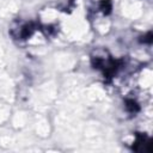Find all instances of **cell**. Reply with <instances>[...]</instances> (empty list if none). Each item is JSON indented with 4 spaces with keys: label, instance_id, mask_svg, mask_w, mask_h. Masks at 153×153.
I'll return each mask as SVG.
<instances>
[{
    "label": "cell",
    "instance_id": "1",
    "mask_svg": "<svg viewBox=\"0 0 153 153\" xmlns=\"http://www.w3.org/2000/svg\"><path fill=\"white\" fill-rule=\"evenodd\" d=\"M133 149L136 152H148L149 153V152H152V141L146 135L137 134L136 141L133 146Z\"/></svg>",
    "mask_w": 153,
    "mask_h": 153
},
{
    "label": "cell",
    "instance_id": "2",
    "mask_svg": "<svg viewBox=\"0 0 153 153\" xmlns=\"http://www.w3.org/2000/svg\"><path fill=\"white\" fill-rule=\"evenodd\" d=\"M127 109L129 111H131V112H136L139 110V106H137V104L134 100H128L127 102Z\"/></svg>",
    "mask_w": 153,
    "mask_h": 153
},
{
    "label": "cell",
    "instance_id": "3",
    "mask_svg": "<svg viewBox=\"0 0 153 153\" xmlns=\"http://www.w3.org/2000/svg\"><path fill=\"white\" fill-rule=\"evenodd\" d=\"M100 6H102V10H103V12H104V13H109V12H110V10H111V2H110L109 0L103 1V2L100 4Z\"/></svg>",
    "mask_w": 153,
    "mask_h": 153
}]
</instances>
